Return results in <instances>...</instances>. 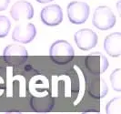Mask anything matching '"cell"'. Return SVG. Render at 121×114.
Segmentation results:
<instances>
[{
  "label": "cell",
  "instance_id": "6da1fadb",
  "mask_svg": "<svg viewBox=\"0 0 121 114\" xmlns=\"http://www.w3.org/2000/svg\"><path fill=\"white\" fill-rule=\"evenodd\" d=\"M49 56L56 64L66 65L72 61L75 52L70 43L66 40H56L50 47Z\"/></svg>",
  "mask_w": 121,
  "mask_h": 114
},
{
  "label": "cell",
  "instance_id": "7a4b0ae2",
  "mask_svg": "<svg viewBox=\"0 0 121 114\" xmlns=\"http://www.w3.org/2000/svg\"><path fill=\"white\" fill-rule=\"evenodd\" d=\"M92 22L95 27L100 30H108L116 25L117 19L109 6H97L93 14Z\"/></svg>",
  "mask_w": 121,
  "mask_h": 114
},
{
  "label": "cell",
  "instance_id": "3957f363",
  "mask_svg": "<svg viewBox=\"0 0 121 114\" xmlns=\"http://www.w3.org/2000/svg\"><path fill=\"white\" fill-rule=\"evenodd\" d=\"M67 17L69 21L76 25H81L85 23L89 17L90 8L89 6L81 1L70 2L67 8Z\"/></svg>",
  "mask_w": 121,
  "mask_h": 114
},
{
  "label": "cell",
  "instance_id": "277c9868",
  "mask_svg": "<svg viewBox=\"0 0 121 114\" xmlns=\"http://www.w3.org/2000/svg\"><path fill=\"white\" fill-rule=\"evenodd\" d=\"M3 58L10 65H21L28 59V52L25 47L18 44L6 46L3 51Z\"/></svg>",
  "mask_w": 121,
  "mask_h": 114
},
{
  "label": "cell",
  "instance_id": "5b68a950",
  "mask_svg": "<svg viewBox=\"0 0 121 114\" xmlns=\"http://www.w3.org/2000/svg\"><path fill=\"white\" fill-rule=\"evenodd\" d=\"M85 65L87 70L93 75H101L108 68V60L101 52H93L85 59Z\"/></svg>",
  "mask_w": 121,
  "mask_h": 114
},
{
  "label": "cell",
  "instance_id": "8992f818",
  "mask_svg": "<svg viewBox=\"0 0 121 114\" xmlns=\"http://www.w3.org/2000/svg\"><path fill=\"white\" fill-rule=\"evenodd\" d=\"M97 35L90 28H83L76 32L74 39L78 48L81 50L87 51L94 48L97 44Z\"/></svg>",
  "mask_w": 121,
  "mask_h": 114
},
{
  "label": "cell",
  "instance_id": "52a82bcc",
  "mask_svg": "<svg viewBox=\"0 0 121 114\" xmlns=\"http://www.w3.org/2000/svg\"><path fill=\"white\" fill-rule=\"evenodd\" d=\"M40 18L45 25L48 27H56L63 20L62 8L56 4L45 6L40 12Z\"/></svg>",
  "mask_w": 121,
  "mask_h": 114
},
{
  "label": "cell",
  "instance_id": "ba28073f",
  "mask_svg": "<svg viewBox=\"0 0 121 114\" xmlns=\"http://www.w3.org/2000/svg\"><path fill=\"white\" fill-rule=\"evenodd\" d=\"M36 36L35 25L32 23L17 25L15 27L12 33V39L18 43H30Z\"/></svg>",
  "mask_w": 121,
  "mask_h": 114
},
{
  "label": "cell",
  "instance_id": "9c48e42d",
  "mask_svg": "<svg viewBox=\"0 0 121 114\" xmlns=\"http://www.w3.org/2000/svg\"><path fill=\"white\" fill-rule=\"evenodd\" d=\"M10 15L15 21L19 20H30L34 17V8L31 3L26 0L16 2L10 9Z\"/></svg>",
  "mask_w": 121,
  "mask_h": 114
},
{
  "label": "cell",
  "instance_id": "30bf717a",
  "mask_svg": "<svg viewBox=\"0 0 121 114\" xmlns=\"http://www.w3.org/2000/svg\"><path fill=\"white\" fill-rule=\"evenodd\" d=\"M104 49L113 58H117L121 55V34L119 32L112 33L105 37Z\"/></svg>",
  "mask_w": 121,
  "mask_h": 114
},
{
  "label": "cell",
  "instance_id": "8fae6325",
  "mask_svg": "<svg viewBox=\"0 0 121 114\" xmlns=\"http://www.w3.org/2000/svg\"><path fill=\"white\" fill-rule=\"evenodd\" d=\"M87 92L92 98L100 100L108 94V87L103 78H92L87 83Z\"/></svg>",
  "mask_w": 121,
  "mask_h": 114
},
{
  "label": "cell",
  "instance_id": "7c38bea8",
  "mask_svg": "<svg viewBox=\"0 0 121 114\" xmlns=\"http://www.w3.org/2000/svg\"><path fill=\"white\" fill-rule=\"evenodd\" d=\"M31 109L36 112H49L55 106V100L50 96L33 97L30 100Z\"/></svg>",
  "mask_w": 121,
  "mask_h": 114
},
{
  "label": "cell",
  "instance_id": "4fadbf2b",
  "mask_svg": "<svg viewBox=\"0 0 121 114\" xmlns=\"http://www.w3.org/2000/svg\"><path fill=\"white\" fill-rule=\"evenodd\" d=\"M107 114H121V98L116 97L106 105Z\"/></svg>",
  "mask_w": 121,
  "mask_h": 114
},
{
  "label": "cell",
  "instance_id": "5bb4252c",
  "mask_svg": "<svg viewBox=\"0 0 121 114\" xmlns=\"http://www.w3.org/2000/svg\"><path fill=\"white\" fill-rule=\"evenodd\" d=\"M110 82L114 90L119 92L121 91V69L117 68L110 75Z\"/></svg>",
  "mask_w": 121,
  "mask_h": 114
},
{
  "label": "cell",
  "instance_id": "9a60e30c",
  "mask_svg": "<svg viewBox=\"0 0 121 114\" xmlns=\"http://www.w3.org/2000/svg\"><path fill=\"white\" fill-rule=\"evenodd\" d=\"M11 28V22L6 16H0V38L5 37Z\"/></svg>",
  "mask_w": 121,
  "mask_h": 114
},
{
  "label": "cell",
  "instance_id": "2e32d148",
  "mask_svg": "<svg viewBox=\"0 0 121 114\" xmlns=\"http://www.w3.org/2000/svg\"><path fill=\"white\" fill-rule=\"evenodd\" d=\"M10 0H0V11H4L7 8Z\"/></svg>",
  "mask_w": 121,
  "mask_h": 114
},
{
  "label": "cell",
  "instance_id": "e0dca14e",
  "mask_svg": "<svg viewBox=\"0 0 121 114\" xmlns=\"http://www.w3.org/2000/svg\"><path fill=\"white\" fill-rule=\"evenodd\" d=\"M81 114H101L98 111H96V110H88V111H84Z\"/></svg>",
  "mask_w": 121,
  "mask_h": 114
},
{
  "label": "cell",
  "instance_id": "ac0fdd59",
  "mask_svg": "<svg viewBox=\"0 0 121 114\" xmlns=\"http://www.w3.org/2000/svg\"><path fill=\"white\" fill-rule=\"evenodd\" d=\"M38 3H41V4H46V3H48V2H51L53 0H36Z\"/></svg>",
  "mask_w": 121,
  "mask_h": 114
},
{
  "label": "cell",
  "instance_id": "d6986e66",
  "mask_svg": "<svg viewBox=\"0 0 121 114\" xmlns=\"http://www.w3.org/2000/svg\"><path fill=\"white\" fill-rule=\"evenodd\" d=\"M5 114H22L21 112H17V111H11V112H6Z\"/></svg>",
  "mask_w": 121,
  "mask_h": 114
}]
</instances>
